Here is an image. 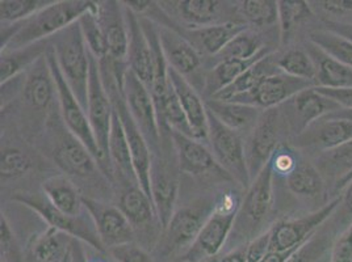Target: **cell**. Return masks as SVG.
Masks as SVG:
<instances>
[{
  "label": "cell",
  "mask_w": 352,
  "mask_h": 262,
  "mask_svg": "<svg viewBox=\"0 0 352 262\" xmlns=\"http://www.w3.org/2000/svg\"><path fill=\"white\" fill-rule=\"evenodd\" d=\"M99 3L89 0L53 1L36 15L20 21V29L8 45L1 49L14 50L38 41L50 40L60 30L66 29L88 12H98Z\"/></svg>",
  "instance_id": "1"
},
{
  "label": "cell",
  "mask_w": 352,
  "mask_h": 262,
  "mask_svg": "<svg viewBox=\"0 0 352 262\" xmlns=\"http://www.w3.org/2000/svg\"><path fill=\"white\" fill-rule=\"evenodd\" d=\"M50 46L66 83L87 112L91 53L83 38L79 21L53 36Z\"/></svg>",
  "instance_id": "2"
},
{
  "label": "cell",
  "mask_w": 352,
  "mask_h": 262,
  "mask_svg": "<svg viewBox=\"0 0 352 262\" xmlns=\"http://www.w3.org/2000/svg\"><path fill=\"white\" fill-rule=\"evenodd\" d=\"M45 57H46L50 73H52L56 87H57V99H58L60 116H62L66 129L73 135L74 138H76L82 145H85L88 151L92 154V156L99 163V167H100L103 175H108L109 178H112V171H111L112 168H111L109 163L105 160V158L99 148V145L96 142V138H95L92 128L89 125L87 112L83 109L80 102H78V99L75 97L73 91L66 83L63 75L59 70L52 46L49 47Z\"/></svg>",
  "instance_id": "3"
},
{
  "label": "cell",
  "mask_w": 352,
  "mask_h": 262,
  "mask_svg": "<svg viewBox=\"0 0 352 262\" xmlns=\"http://www.w3.org/2000/svg\"><path fill=\"white\" fill-rule=\"evenodd\" d=\"M241 202L242 200L233 191L221 195L201 233L183 254V261L206 262L217 257L233 231Z\"/></svg>",
  "instance_id": "4"
},
{
  "label": "cell",
  "mask_w": 352,
  "mask_h": 262,
  "mask_svg": "<svg viewBox=\"0 0 352 262\" xmlns=\"http://www.w3.org/2000/svg\"><path fill=\"white\" fill-rule=\"evenodd\" d=\"M274 178L275 176L268 163L252 180L241 202L233 231L243 239L246 237L248 243L265 233V224L272 217L275 206Z\"/></svg>",
  "instance_id": "5"
},
{
  "label": "cell",
  "mask_w": 352,
  "mask_h": 262,
  "mask_svg": "<svg viewBox=\"0 0 352 262\" xmlns=\"http://www.w3.org/2000/svg\"><path fill=\"white\" fill-rule=\"evenodd\" d=\"M214 204L216 202L200 200L176 210L155 246L158 256L161 259H170L180 252L184 254L201 233L206 220L214 210Z\"/></svg>",
  "instance_id": "6"
},
{
  "label": "cell",
  "mask_w": 352,
  "mask_h": 262,
  "mask_svg": "<svg viewBox=\"0 0 352 262\" xmlns=\"http://www.w3.org/2000/svg\"><path fill=\"white\" fill-rule=\"evenodd\" d=\"M12 200L38 214L49 224V227H53L60 233H66L72 239L87 244L88 247L95 249L96 252H107L87 210L79 217L66 215L50 204L44 194L34 193H16Z\"/></svg>",
  "instance_id": "7"
},
{
  "label": "cell",
  "mask_w": 352,
  "mask_h": 262,
  "mask_svg": "<svg viewBox=\"0 0 352 262\" xmlns=\"http://www.w3.org/2000/svg\"><path fill=\"white\" fill-rule=\"evenodd\" d=\"M208 110V109H206ZM209 134L212 154L221 168L232 177V180L248 190L251 185L246 151L242 138L238 132L230 130L208 110Z\"/></svg>",
  "instance_id": "8"
},
{
  "label": "cell",
  "mask_w": 352,
  "mask_h": 262,
  "mask_svg": "<svg viewBox=\"0 0 352 262\" xmlns=\"http://www.w3.org/2000/svg\"><path fill=\"white\" fill-rule=\"evenodd\" d=\"M287 128L280 108L264 110L259 121L250 131L248 143L245 145L246 161L251 182L270 163L281 142V134Z\"/></svg>",
  "instance_id": "9"
},
{
  "label": "cell",
  "mask_w": 352,
  "mask_h": 262,
  "mask_svg": "<svg viewBox=\"0 0 352 262\" xmlns=\"http://www.w3.org/2000/svg\"><path fill=\"white\" fill-rule=\"evenodd\" d=\"M339 204V197L330 200L329 204L308 215L287 218L271 226L270 231V252H288L301 247L317 233L334 214Z\"/></svg>",
  "instance_id": "10"
},
{
  "label": "cell",
  "mask_w": 352,
  "mask_h": 262,
  "mask_svg": "<svg viewBox=\"0 0 352 262\" xmlns=\"http://www.w3.org/2000/svg\"><path fill=\"white\" fill-rule=\"evenodd\" d=\"M120 87L133 119L145 136L151 152H158L161 146V128L150 89L129 69L124 73Z\"/></svg>",
  "instance_id": "11"
},
{
  "label": "cell",
  "mask_w": 352,
  "mask_h": 262,
  "mask_svg": "<svg viewBox=\"0 0 352 262\" xmlns=\"http://www.w3.org/2000/svg\"><path fill=\"white\" fill-rule=\"evenodd\" d=\"M113 104L107 92L100 71V62L91 54L89 82H88L87 116L96 142L105 160L108 158V142L113 117ZM111 165V163H109ZM112 168V167H111Z\"/></svg>",
  "instance_id": "12"
},
{
  "label": "cell",
  "mask_w": 352,
  "mask_h": 262,
  "mask_svg": "<svg viewBox=\"0 0 352 262\" xmlns=\"http://www.w3.org/2000/svg\"><path fill=\"white\" fill-rule=\"evenodd\" d=\"M280 108H283L281 115L288 130L294 132V138L302 134L316 121L342 109L337 102L323 96L316 87L301 91Z\"/></svg>",
  "instance_id": "13"
},
{
  "label": "cell",
  "mask_w": 352,
  "mask_h": 262,
  "mask_svg": "<svg viewBox=\"0 0 352 262\" xmlns=\"http://www.w3.org/2000/svg\"><path fill=\"white\" fill-rule=\"evenodd\" d=\"M317 87L313 82L292 78L287 73H279L265 78L252 91L243 95H238L229 102L251 105L262 110L279 108L283 104L291 100L301 91Z\"/></svg>",
  "instance_id": "14"
},
{
  "label": "cell",
  "mask_w": 352,
  "mask_h": 262,
  "mask_svg": "<svg viewBox=\"0 0 352 262\" xmlns=\"http://www.w3.org/2000/svg\"><path fill=\"white\" fill-rule=\"evenodd\" d=\"M83 204L107 252L134 241V228L118 207L86 195H83Z\"/></svg>",
  "instance_id": "15"
},
{
  "label": "cell",
  "mask_w": 352,
  "mask_h": 262,
  "mask_svg": "<svg viewBox=\"0 0 352 262\" xmlns=\"http://www.w3.org/2000/svg\"><path fill=\"white\" fill-rule=\"evenodd\" d=\"M170 136L175 148L177 165L182 172L195 177L210 176L214 172L216 175L232 180V177L221 168L213 154L201 143V141L176 131H170Z\"/></svg>",
  "instance_id": "16"
},
{
  "label": "cell",
  "mask_w": 352,
  "mask_h": 262,
  "mask_svg": "<svg viewBox=\"0 0 352 262\" xmlns=\"http://www.w3.org/2000/svg\"><path fill=\"white\" fill-rule=\"evenodd\" d=\"M150 189L162 233L175 214L176 201L179 195V178L166 161L160 159L153 160Z\"/></svg>",
  "instance_id": "17"
},
{
  "label": "cell",
  "mask_w": 352,
  "mask_h": 262,
  "mask_svg": "<svg viewBox=\"0 0 352 262\" xmlns=\"http://www.w3.org/2000/svg\"><path fill=\"white\" fill-rule=\"evenodd\" d=\"M53 158L59 169L76 178H92L100 174V167L85 145L66 131L53 147Z\"/></svg>",
  "instance_id": "18"
},
{
  "label": "cell",
  "mask_w": 352,
  "mask_h": 262,
  "mask_svg": "<svg viewBox=\"0 0 352 262\" xmlns=\"http://www.w3.org/2000/svg\"><path fill=\"white\" fill-rule=\"evenodd\" d=\"M352 141V121L323 117L311 123L307 130L294 138V145L300 148L322 152Z\"/></svg>",
  "instance_id": "19"
},
{
  "label": "cell",
  "mask_w": 352,
  "mask_h": 262,
  "mask_svg": "<svg viewBox=\"0 0 352 262\" xmlns=\"http://www.w3.org/2000/svg\"><path fill=\"white\" fill-rule=\"evenodd\" d=\"M124 15L128 28L126 66L150 91L153 86V57L146 34L142 29L140 16L124 5Z\"/></svg>",
  "instance_id": "20"
},
{
  "label": "cell",
  "mask_w": 352,
  "mask_h": 262,
  "mask_svg": "<svg viewBox=\"0 0 352 262\" xmlns=\"http://www.w3.org/2000/svg\"><path fill=\"white\" fill-rule=\"evenodd\" d=\"M46 56V54H45ZM23 102L30 112L45 115L57 97V87L50 73L46 57L37 60L25 73Z\"/></svg>",
  "instance_id": "21"
},
{
  "label": "cell",
  "mask_w": 352,
  "mask_h": 262,
  "mask_svg": "<svg viewBox=\"0 0 352 262\" xmlns=\"http://www.w3.org/2000/svg\"><path fill=\"white\" fill-rule=\"evenodd\" d=\"M118 1L99 3L98 19L103 28L108 49L109 59L118 64L126 63L128 56V28L124 15V5Z\"/></svg>",
  "instance_id": "22"
},
{
  "label": "cell",
  "mask_w": 352,
  "mask_h": 262,
  "mask_svg": "<svg viewBox=\"0 0 352 262\" xmlns=\"http://www.w3.org/2000/svg\"><path fill=\"white\" fill-rule=\"evenodd\" d=\"M168 79L191 125L196 139L206 141L209 134L206 102L201 100L200 95L196 92L188 79L176 73L171 67H168Z\"/></svg>",
  "instance_id": "23"
},
{
  "label": "cell",
  "mask_w": 352,
  "mask_h": 262,
  "mask_svg": "<svg viewBox=\"0 0 352 262\" xmlns=\"http://www.w3.org/2000/svg\"><path fill=\"white\" fill-rule=\"evenodd\" d=\"M160 36L162 49L167 59L168 67L183 75L184 78L195 73L200 67V56L187 38L167 27H160Z\"/></svg>",
  "instance_id": "24"
},
{
  "label": "cell",
  "mask_w": 352,
  "mask_h": 262,
  "mask_svg": "<svg viewBox=\"0 0 352 262\" xmlns=\"http://www.w3.org/2000/svg\"><path fill=\"white\" fill-rule=\"evenodd\" d=\"M284 181L287 189L296 197L305 200H322L324 204L330 202L326 201L329 189L322 176L318 172L313 161H309L304 156H300L294 171L287 177H284Z\"/></svg>",
  "instance_id": "25"
},
{
  "label": "cell",
  "mask_w": 352,
  "mask_h": 262,
  "mask_svg": "<svg viewBox=\"0 0 352 262\" xmlns=\"http://www.w3.org/2000/svg\"><path fill=\"white\" fill-rule=\"evenodd\" d=\"M313 164L322 176L329 194L333 195L338 184L352 172V141L336 148L318 152Z\"/></svg>",
  "instance_id": "26"
},
{
  "label": "cell",
  "mask_w": 352,
  "mask_h": 262,
  "mask_svg": "<svg viewBox=\"0 0 352 262\" xmlns=\"http://www.w3.org/2000/svg\"><path fill=\"white\" fill-rule=\"evenodd\" d=\"M307 53L313 59L317 71V87L352 88V70L324 53L321 47L309 41Z\"/></svg>",
  "instance_id": "27"
},
{
  "label": "cell",
  "mask_w": 352,
  "mask_h": 262,
  "mask_svg": "<svg viewBox=\"0 0 352 262\" xmlns=\"http://www.w3.org/2000/svg\"><path fill=\"white\" fill-rule=\"evenodd\" d=\"M206 109L220 121L222 125L235 132L252 130L264 110L239 102H221L209 99Z\"/></svg>",
  "instance_id": "28"
},
{
  "label": "cell",
  "mask_w": 352,
  "mask_h": 262,
  "mask_svg": "<svg viewBox=\"0 0 352 262\" xmlns=\"http://www.w3.org/2000/svg\"><path fill=\"white\" fill-rule=\"evenodd\" d=\"M43 193L50 204L66 215L79 217L86 213L83 195L67 177L53 176L47 178L43 184Z\"/></svg>",
  "instance_id": "29"
},
{
  "label": "cell",
  "mask_w": 352,
  "mask_h": 262,
  "mask_svg": "<svg viewBox=\"0 0 352 262\" xmlns=\"http://www.w3.org/2000/svg\"><path fill=\"white\" fill-rule=\"evenodd\" d=\"M246 29L243 23H222L190 29L187 37L193 47H200L208 54L219 56L226 45Z\"/></svg>",
  "instance_id": "30"
},
{
  "label": "cell",
  "mask_w": 352,
  "mask_h": 262,
  "mask_svg": "<svg viewBox=\"0 0 352 262\" xmlns=\"http://www.w3.org/2000/svg\"><path fill=\"white\" fill-rule=\"evenodd\" d=\"M49 47L50 40H44L14 50L1 51L0 82L6 83L15 76L25 73L37 60L45 57Z\"/></svg>",
  "instance_id": "31"
},
{
  "label": "cell",
  "mask_w": 352,
  "mask_h": 262,
  "mask_svg": "<svg viewBox=\"0 0 352 262\" xmlns=\"http://www.w3.org/2000/svg\"><path fill=\"white\" fill-rule=\"evenodd\" d=\"M108 158H109L111 167L115 169V172H118V175L125 178L126 181L132 182L133 185H138L134 168H133L131 148L128 145V139L116 109L112 117V126H111L109 142H108Z\"/></svg>",
  "instance_id": "32"
},
{
  "label": "cell",
  "mask_w": 352,
  "mask_h": 262,
  "mask_svg": "<svg viewBox=\"0 0 352 262\" xmlns=\"http://www.w3.org/2000/svg\"><path fill=\"white\" fill-rule=\"evenodd\" d=\"M279 73L281 71L278 66V59L275 58L274 53H271L261 59L259 62H256L254 66H251L249 70L243 73L239 79H236L233 84L222 89L210 99L221 100V102H229L230 99H233L238 95H243V93H248L250 91H252L265 78Z\"/></svg>",
  "instance_id": "33"
},
{
  "label": "cell",
  "mask_w": 352,
  "mask_h": 262,
  "mask_svg": "<svg viewBox=\"0 0 352 262\" xmlns=\"http://www.w3.org/2000/svg\"><path fill=\"white\" fill-rule=\"evenodd\" d=\"M271 54V49L265 47L261 54L251 59H226L220 63L206 76V89L209 97H213L222 89L233 84L243 73L256 62Z\"/></svg>",
  "instance_id": "34"
},
{
  "label": "cell",
  "mask_w": 352,
  "mask_h": 262,
  "mask_svg": "<svg viewBox=\"0 0 352 262\" xmlns=\"http://www.w3.org/2000/svg\"><path fill=\"white\" fill-rule=\"evenodd\" d=\"M118 207L131 222L134 231L140 227H147L154 219L158 222L151 198L138 185H132L122 191Z\"/></svg>",
  "instance_id": "35"
},
{
  "label": "cell",
  "mask_w": 352,
  "mask_h": 262,
  "mask_svg": "<svg viewBox=\"0 0 352 262\" xmlns=\"http://www.w3.org/2000/svg\"><path fill=\"white\" fill-rule=\"evenodd\" d=\"M73 239L66 233L49 227L36 236L30 244V259L33 262H62L69 253Z\"/></svg>",
  "instance_id": "36"
},
{
  "label": "cell",
  "mask_w": 352,
  "mask_h": 262,
  "mask_svg": "<svg viewBox=\"0 0 352 262\" xmlns=\"http://www.w3.org/2000/svg\"><path fill=\"white\" fill-rule=\"evenodd\" d=\"M222 1L217 0H180L173 1L176 12L192 29L219 24Z\"/></svg>",
  "instance_id": "37"
},
{
  "label": "cell",
  "mask_w": 352,
  "mask_h": 262,
  "mask_svg": "<svg viewBox=\"0 0 352 262\" xmlns=\"http://www.w3.org/2000/svg\"><path fill=\"white\" fill-rule=\"evenodd\" d=\"M338 237L329 222L298 248L287 262H324L330 260V252Z\"/></svg>",
  "instance_id": "38"
},
{
  "label": "cell",
  "mask_w": 352,
  "mask_h": 262,
  "mask_svg": "<svg viewBox=\"0 0 352 262\" xmlns=\"http://www.w3.org/2000/svg\"><path fill=\"white\" fill-rule=\"evenodd\" d=\"M155 108H157L160 122L166 125L168 128V130L176 131V132H180L183 135H187V136H191L196 139L191 125H190L187 116H186V113L180 105V102L176 96L175 91L171 86V82H170V88H168L166 96L158 104H155Z\"/></svg>",
  "instance_id": "39"
},
{
  "label": "cell",
  "mask_w": 352,
  "mask_h": 262,
  "mask_svg": "<svg viewBox=\"0 0 352 262\" xmlns=\"http://www.w3.org/2000/svg\"><path fill=\"white\" fill-rule=\"evenodd\" d=\"M279 27L281 44H288L298 25L314 16L308 1L302 0H280Z\"/></svg>",
  "instance_id": "40"
},
{
  "label": "cell",
  "mask_w": 352,
  "mask_h": 262,
  "mask_svg": "<svg viewBox=\"0 0 352 262\" xmlns=\"http://www.w3.org/2000/svg\"><path fill=\"white\" fill-rule=\"evenodd\" d=\"M309 41L352 70V43L324 28L310 32Z\"/></svg>",
  "instance_id": "41"
},
{
  "label": "cell",
  "mask_w": 352,
  "mask_h": 262,
  "mask_svg": "<svg viewBox=\"0 0 352 262\" xmlns=\"http://www.w3.org/2000/svg\"><path fill=\"white\" fill-rule=\"evenodd\" d=\"M278 66L281 73H287L297 79L313 82L317 86L316 66L313 59L309 57L307 50H302V49L288 50L278 59Z\"/></svg>",
  "instance_id": "42"
},
{
  "label": "cell",
  "mask_w": 352,
  "mask_h": 262,
  "mask_svg": "<svg viewBox=\"0 0 352 262\" xmlns=\"http://www.w3.org/2000/svg\"><path fill=\"white\" fill-rule=\"evenodd\" d=\"M98 12H88L78 21L89 53L99 62H102L104 59L109 58V49L103 28L98 19Z\"/></svg>",
  "instance_id": "43"
},
{
  "label": "cell",
  "mask_w": 352,
  "mask_h": 262,
  "mask_svg": "<svg viewBox=\"0 0 352 262\" xmlns=\"http://www.w3.org/2000/svg\"><path fill=\"white\" fill-rule=\"evenodd\" d=\"M267 46H264L261 37L249 29L242 32L223 47L219 54L221 60L226 59H251L261 54Z\"/></svg>",
  "instance_id": "44"
},
{
  "label": "cell",
  "mask_w": 352,
  "mask_h": 262,
  "mask_svg": "<svg viewBox=\"0 0 352 262\" xmlns=\"http://www.w3.org/2000/svg\"><path fill=\"white\" fill-rule=\"evenodd\" d=\"M54 1V0H53ZM49 0H1L0 17L1 23H20L30 19L41 10L50 5Z\"/></svg>",
  "instance_id": "45"
},
{
  "label": "cell",
  "mask_w": 352,
  "mask_h": 262,
  "mask_svg": "<svg viewBox=\"0 0 352 262\" xmlns=\"http://www.w3.org/2000/svg\"><path fill=\"white\" fill-rule=\"evenodd\" d=\"M241 10L250 23L259 28L279 23V4L275 0H246Z\"/></svg>",
  "instance_id": "46"
},
{
  "label": "cell",
  "mask_w": 352,
  "mask_h": 262,
  "mask_svg": "<svg viewBox=\"0 0 352 262\" xmlns=\"http://www.w3.org/2000/svg\"><path fill=\"white\" fill-rule=\"evenodd\" d=\"M32 169L30 156L17 148H4L1 151L0 174L1 181L15 180L27 175Z\"/></svg>",
  "instance_id": "47"
},
{
  "label": "cell",
  "mask_w": 352,
  "mask_h": 262,
  "mask_svg": "<svg viewBox=\"0 0 352 262\" xmlns=\"http://www.w3.org/2000/svg\"><path fill=\"white\" fill-rule=\"evenodd\" d=\"M309 4L311 8L317 10L321 21L352 25V0L309 1Z\"/></svg>",
  "instance_id": "48"
},
{
  "label": "cell",
  "mask_w": 352,
  "mask_h": 262,
  "mask_svg": "<svg viewBox=\"0 0 352 262\" xmlns=\"http://www.w3.org/2000/svg\"><path fill=\"white\" fill-rule=\"evenodd\" d=\"M338 236L352 224V181L340 191L339 204L334 214L327 220Z\"/></svg>",
  "instance_id": "49"
},
{
  "label": "cell",
  "mask_w": 352,
  "mask_h": 262,
  "mask_svg": "<svg viewBox=\"0 0 352 262\" xmlns=\"http://www.w3.org/2000/svg\"><path fill=\"white\" fill-rule=\"evenodd\" d=\"M300 156L301 155L297 154V151L289 145L281 143L279 148L276 150V152L274 154V156L271 158V160H270L274 176H279L283 178L287 177L294 171Z\"/></svg>",
  "instance_id": "50"
},
{
  "label": "cell",
  "mask_w": 352,
  "mask_h": 262,
  "mask_svg": "<svg viewBox=\"0 0 352 262\" xmlns=\"http://www.w3.org/2000/svg\"><path fill=\"white\" fill-rule=\"evenodd\" d=\"M108 254L116 262H155L145 248L134 243L113 248Z\"/></svg>",
  "instance_id": "51"
},
{
  "label": "cell",
  "mask_w": 352,
  "mask_h": 262,
  "mask_svg": "<svg viewBox=\"0 0 352 262\" xmlns=\"http://www.w3.org/2000/svg\"><path fill=\"white\" fill-rule=\"evenodd\" d=\"M0 240H1V262H20L17 248H16L15 239L12 230L7 222L6 217L1 215L0 222Z\"/></svg>",
  "instance_id": "52"
},
{
  "label": "cell",
  "mask_w": 352,
  "mask_h": 262,
  "mask_svg": "<svg viewBox=\"0 0 352 262\" xmlns=\"http://www.w3.org/2000/svg\"><path fill=\"white\" fill-rule=\"evenodd\" d=\"M329 262H352V224L336 239Z\"/></svg>",
  "instance_id": "53"
},
{
  "label": "cell",
  "mask_w": 352,
  "mask_h": 262,
  "mask_svg": "<svg viewBox=\"0 0 352 262\" xmlns=\"http://www.w3.org/2000/svg\"><path fill=\"white\" fill-rule=\"evenodd\" d=\"M268 230L261 236L252 239L248 244H245L246 262L262 261L264 256L270 253V231Z\"/></svg>",
  "instance_id": "54"
},
{
  "label": "cell",
  "mask_w": 352,
  "mask_h": 262,
  "mask_svg": "<svg viewBox=\"0 0 352 262\" xmlns=\"http://www.w3.org/2000/svg\"><path fill=\"white\" fill-rule=\"evenodd\" d=\"M316 88L323 96L337 102L342 109L352 110V88Z\"/></svg>",
  "instance_id": "55"
},
{
  "label": "cell",
  "mask_w": 352,
  "mask_h": 262,
  "mask_svg": "<svg viewBox=\"0 0 352 262\" xmlns=\"http://www.w3.org/2000/svg\"><path fill=\"white\" fill-rule=\"evenodd\" d=\"M322 24L324 29L330 30L352 43V25L350 24H339V23H333V21H322Z\"/></svg>",
  "instance_id": "56"
},
{
  "label": "cell",
  "mask_w": 352,
  "mask_h": 262,
  "mask_svg": "<svg viewBox=\"0 0 352 262\" xmlns=\"http://www.w3.org/2000/svg\"><path fill=\"white\" fill-rule=\"evenodd\" d=\"M72 262H87L86 249L75 239L72 241Z\"/></svg>",
  "instance_id": "57"
},
{
  "label": "cell",
  "mask_w": 352,
  "mask_h": 262,
  "mask_svg": "<svg viewBox=\"0 0 352 262\" xmlns=\"http://www.w3.org/2000/svg\"><path fill=\"white\" fill-rule=\"evenodd\" d=\"M297 249L288 250V252H270L268 254L264 256L263 260L259 262H287Z\"/></svg>",
  "instance_id": "58"
},
{
  "label": "cell",
  "mask_w": 352,
  "mask_h": 262,
  "mask_svg": "<svg viewBox=\"0 0 352 262\" xmlns=\"http://www.w3.org/2000/svg\"><path fill=\"white\" fill-rule=\"evenodd\" d=\"M352 181V172L349 176H346L339 184H338L337 187H336V189H334V191H333V200L334 198H337V197H339V194H340V191L344 189L350 182Z\"/></svg>",
  "instance_id": "59"
},
{
  "label": "cell",
  "mask_w": 352,
  "mask_h": 262,
  "mask_svg": "<svg viewBox=\"0 0 352 262\" xmlns=\"http://www.w3.org/2000/svg\"><path fill=\"white\" fill-rule=\"evenodd\" d=\"M329 118H342V119H349V121H352V110L350 109H339L337 112H333V113H330Z\"/></svg>",
  "instance_id": "60"
},
{
  "label": "cell",
  "mask_w": 352,
  "mask_h": 262,
  "mask_svg": "<svg viewBox=\"0 0 352 262\" xmlns=\"http://www.w3.org/2000/svg\"><path fill=\"white\" fill-rule=\"evenodd\" d=\"M87 262H113V260H112L111 256H109V259H103V257H100V256H98V257H89L87 253Z\"/></svg>",
  "instance_id": "61"
},
{
  "label": "cell",
  "mask_w": 352,
  "mask_h": 262,
  "mask_svg": "<svg viewBox=\"0 0 352 262\" xmlns=\"http://www.w3.org/2000/svg\"><path fill=\"white\" fill-rule=\"evenodd\" d=\"M62 262H72V247H70V250H69V253L65 256V259L62 260Z\"/></svg>",
  "instance_id": "62"
},
{
  "label": "cell",
  "mask_w": 352,
  "mask_h": 262,
  "mask_svg": "<svg viewBox=\"0 0 352 262\" xmlns=\"http://www.w3.org/2000/svg\"><path fill=\"white\" fill-rule=\"evenodd\" d=\"M112 260H113V259H112ZM113 262H116V261H115V260H113Z\"/></svg>",
  "instance_id": "63"
}]
</instances>
